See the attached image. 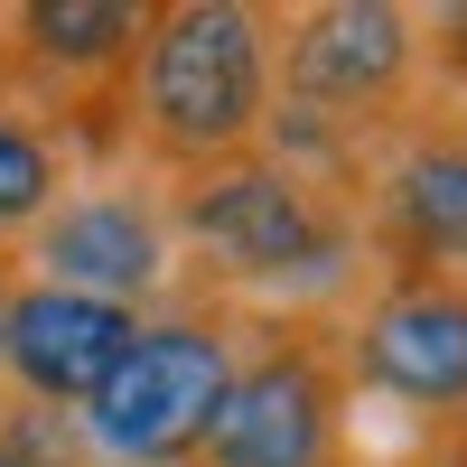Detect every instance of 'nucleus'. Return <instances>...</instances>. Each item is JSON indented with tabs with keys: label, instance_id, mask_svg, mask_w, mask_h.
<instances>
[{
	"label": "nucleus",
	"instance_id": "nucleus-1",
	"mask_svg": "<svg viewBox=\"0 0 467 467\" xmlns=\"http://www.w3.org/2000/svg\"><path fill=\"white\" fill-rule=\"evenodd\" d=\"M178 271L197 299L224 308H346L365 290V224L346 197L308 187L271 150H244L224 169L160 187Z\"/></svg>",
	"mask_w": 467,
	"mask_h": 467
},
{
	"label": "nucleus",
	"instance_id": "nucleus-2",
	"mask_svg": "<svg viewBox=\"0 0 467 467\" xmlns=\"http://www.w3.org/2000/svg\"><path fill=\"white\" fill-rule=\"evenodd\" d=\"M271 10L262 0H150L122 75V160L178 187L262 150L271 122Z\"/></svg>",
	"mask_w": 467,
	"mask_h": 467
},
{
	"label": "nucleus",
	"instance_id": "nucleus-3",
	"mask_svg": "<svg viewBox=\"0 0 467 467\" xmlns=\"http://www.w3.org/2000/svg\"><path fill=\"white\" fill-rule=\"evenodd\" d=\"M197 467H356V383L337 308H244V356Z\"/></svg>",
	"mask_w": 467,
	"mask_h": 467
},
{
	"label": "nucleus",
	"instance_id": "nucleus-4",
	"mask_svg": "<svg viewBox=\"0 0 467 467\" xmlns=\"http://www.w3.org/2000/svg\"><path fill=\"white\" fill-rule=\"evenodd\" d=\"M244 356V308L224 299H169L150 308L140 337L122 346V365L103 374V393L75 411V440L94 467H197L215 402Z\"/></svg>",
	"mask_w": 467,
	"mask_h": 467
},
{
	"label": "nucleus",
	"instance_id": "nucleus-5",
	"mask_svg": "<svg viewBox=\"0 0 467 467\" xmlns=\"http://www.w3.org/2000/svg\"><path fill=\"white\" fill-rule=\"evenodd\" d=\"M271 85L318 122L383 140L431 103L420 75V10L411 0H308L271 10Z\"/></svg>",
	"mask_w": 467,
	"mask_h": 467
},
{
	"label": "nucleus",
	"instance_id": "nucleus-6",
	"mask_svg": "<svg viewBox=\"0 0 467 467\" xmlns=\"http://www.w3.org/2000/svg\"><path fill=\"white\" fill-rule=\"evenodd\" d=\"M356 402H393L431 431L467 420V281L458 271H365L337 308Z\"/></svg>",
	"mask_w": 467,
	"mask_h": 467
},
{
	"label": "nucleus",
	"instance_id": "nucleus-7",
	"mask_svg": "<svg viewBox=\"0 0 467 467\" xmlns=\"http://www.w3.org/2000/svg\"><path fill=\"white\" fill-rule=\"evenodd\" d=\"M10 271H28V281H47V290H85V299H112V308H140V318L187 299L169 197L140 169L75 178L66 197L28 224V244L10 253Z\"/></svg>",
	"mask_w": 467,
	"mask_h": 467
},
{
	"label": "nucleus",
	"instance_id": "nucleus-8",
	"mask_svg": "<svg viewBox=\"0 0 467 467\" xmlns=\"http://www.w3.org/2000/svg\"><path fill=\"white\" fill-rule=\"evenodd\" d=\"M356 224L374 271H458L467 281V122L449 103H420L402 131L374 140Z\"/></svg>",
	"mask_w": 467,
	"mask_h": 467
},
{
	"label": "nucleus",
	"instance_id": "nucleus-9",
	"mask_svg": "<svg viewBox=\"0 0 467 467\" xmlns=\"http://www.w3.org/2000/svg\"><path fill=\"white\" fill-rule=\"evenodd\" d=\"M140 337V308H112L85 290H47L10 271V299H0V393L28 411H85L103 393V374L122 365V346Z\"/></svg>",
	"mask_w": 467,
	"mask_h": 467
},
{
	"label": "nucleus",
	"instance_id": "nucleus-10",
	"mask_svg": "<svg viewBox=\"0 0 467 467\" xmlns=\"http://www.w3.org/2000/svg\"><path fill=\"white\" fill-rule=\"evenodd\" d=\"M75 178H85V169H75L66 131H57V122H37L19 94H0V262L28 244V224L47 215Z\"/></svg>",
	"mask_w": 467,
	"mask_h": 467
},
{
	"label": "nucleus",
	"instance_id": "nucleus-11",
	"mask_svg": "<svg viewBox=\"0 0 467 467\" xmlns=\"http://www.w3.org/2000/svg\"><path fill=\"white\" fill-rule=\"evenodd\" d=\"M0 467H94L66 411H28L0 393Z\"/></svg>",
	"mask_w": 467,
	"mask_h": 467
},
{
	"label": "nucleus",
	"instance_id": "nucleus-12",
	"mask_svg": "<svg viewBox=\"0 0 467 467\" xmlns=\"http://www.w3.org/2000/svg\"><path fill=\"white\" fill-rule=\"evenodd\" d=\"M449 467H467V420H458V431H449Z\"/></svg>",
	"mask_w": 467,
	"mask_h": 467
},
{
	"label": "nucleus",
	"instance_id": "nucleus-13",
	"mask_svg": "<svg viewBox=\"0 0 467 467\" xmlns=\"http://www.w3.org/2000/svg\"><path fill=\"white\" fill-rule=\"evenodd\" d=\"M0 299H10V262H0Z\"/></svg>",
	"mask_w": 467,
	"mask_h": 467
},
{
	"label": "nucleus",
	"instance_id": "nucleus-14",
	"mask_svg": "<svg viewBox=\"0 0 467 467\" xmlns=\"http://www.w3.org/2000/svg\"><path fill=\"white\" fill-rule=\"evenodd\" d=\"M449 112H458V122H467V94H458V103H449Z\"/></svg>",
	"mask_w": 467,
	"mask_h": 467
}]
</instances>
